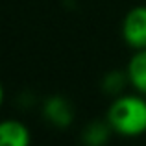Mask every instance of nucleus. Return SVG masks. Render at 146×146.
Returning <instances> with one entry per match:
<instances>
[{
    "instance_id": "nucleus-1",
    "label": "nucleus",
    "mask_w": 146,
    "mask_h": 146,
    "mask_svg": "<svg viewBox=\"0 0 146 146\" xmlns=\"http://www.w3.org/2000/svg\"><path fill=\"white\" fill-rule=\"evenodd\" d=\"M106 120L109 122L111 129L122 137H139L146 133V96H117L107 109Z\"/></svg>"
},
{
    "instance_id": "nucleus-2",
    "label": "nucleus",
    "mask_w": 146,
    "mask_h": 146,
    "mask_svg": "<svg viewBox=\"0 0 146 146\" xmlns=\"http://www.w3.org/2000/svg\"><path fill=\"white\" fill-rule=\"evenodd\" d=\"M122 37L128 46L135 50L146 48V6H137L128 11L122 22Z\"/></svg>"
},
{
    "instance_id": "nucleus-3",
    "label": "nucleus",
    "mask_w": 146,
    "mask_h": 146,
    "mask_svg": "<svg viewBox=\"0 0 146 146\" xmlns=\"http://www.w3.org/2000/svg\"><path fill=\"white\" fill-rule=\"evenodd\" d=\"M43 115L44 118L56 128H68L74 120V109L67 98L59 96H50L43 104Z\"/></svg>"
},
{
    "instance_id": "nucleus-4",
    "label": "nucleus",
    "mask_w": 146,
    "mask_h": 146,
    "mask_svg": "<svg viewBox=\"0 0 146 146\" xmlns=\"http://www.w3.org/2000/svg\"><path fill=\"white\" fill-rule=\"evenodd\" d=\"M0 146H30V129L15 118L0 120Z\"/></svg>"
},
{
    "instance_id": "nucleus-5",
    "label": "nucleus",
    "mask_w": 146,
    "mask_h": 146,
    "mask_svg": "<svg viewBox=\"0 0 146 146\" xmlns=\"http://www.w3.org/2000/svg\"><path fill=\"white\" fill-rule=\"evenodd\" d=\"M126 72H128L129 85L139 94L146 96V48L135 52V56L129 59Z\"/></svg>"
},
{
    "instance_id": "nucleus-6",
    "label": "nucleus",
    "mask_w": 146,
    "mask_h": 146,
    "mask_svg": "<svg viewBox=\"0 0 146 146\" xmlns=\"http://www.w3.org/2000/svg\"><path fill=\"white\" fill-rule=\"evenodd\" d=\"M111 133H113V129H111L109 122L96 120V122H91V124L85 126V129L82 133V141L85 146H106Z\"/></svg>"
},
{
    "instance_id": "nucleus-7",
    "label": "nucleus",
    "mask_w": 146,
    "mask_h": 146,
    "mask_svg": "<svg viewBox=\"0 0 146 146\" xmlns=\"http://www.w3.org/2000/svg\"><path fill=\"white\" fill-rule=\"evenodd\" d=\"M126 83H129L128 72L111 70L109 74H106V78H104V82H102V87H104V91L109 93V94H118V93H122Z\"/></svg>"
},
{
    "instance_id": "nucleus-8",
    "label": "nucleus",
    "mask_w": 146,
    "mask_h": 146,
    "mask_svg": "<svg viewBox=\"0 0 146 146\" xmlns=\"http://www.w3.org/2000/svg\"><path fill=\"white\" fill-rule=\"evenodd\" d=\"M2 104H4V87L0 83V107H2Z\"/></svg>"
}]
</instances>
